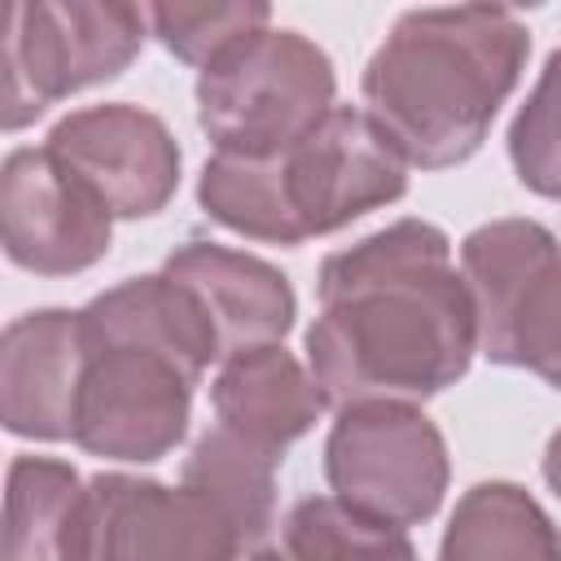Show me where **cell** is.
I'll return each instance as SVG.
<instances>
[{"instance_id":"1","label":"cell","mask_w":561,"mask_h":561,"mask_svg":"<svg viewBox=\"0 0 561 561\" xmlns=\"http://www.w3.org/2000/svg\"><path fill=\"white\" fill-rule=\"evenodd\" d=\"M320 316L302 346L329 408L425 403L456 386L478 351V320L451 241L430 219H394L316 272Z\"/></svg>"},{"instance_id":"20","label":"cell","mask_w":561,"mask_h":561,"mask_svg":"<svg viewBox=\"0 0 561 561\" xmlns=\"http://www.w3.org/2000/svg\"><path fill=\"white\" fill-rule=\"evenodd\" d=\"M149 35L184 66L206 70L237 39L267 31L272 9L259 0H215V4H145Z\"/></svg>"},{"instance_id":"10","label":"cell","mask_w":561,"mask_h":561,"mask_svg":"<svg viewBox=\"0 0 561 561\" xmlns=\"http://www.w3.org/2000/svg\"><path fill=\"white\" fill-rule=\"evenodd\" d=\"M110 206L44 145H22L0 167V241L13 267L75 276L110 254Z\"/></svg>"},{"instance_id":"5","label":"cell","mask_w":561,"mask_h":561,"mask_svg":"<svg viewBox=\"0 0 561 561\" xmlns=\"http://www.w3.org/2000/svg\"><path fill=\"white\" fill-rule=\"evenodd\" d=\"M478 351L561 390V241L539 219H491L460 241Z\"/></svg>"},{"instance_id":"19","label":"cell","mask_w":561,"mask_h":561,"mask_svg":"<svg viewBox=\"0 0 561 561\" xmlns=\"http://www.w3.org/2000/svg\"><path fill=\"white\" fill-rule=\"evenodd\" d=\"M280 548L289 561H416L403 526L337 495H302L280 522Z\"/></svg>"},{"instance_id":"22","label":"cell","mask_w":561,"mask_h":561,"mask_svg":"<svg viewBox=\"0 0 561 561\" xmlns=\"http://www.w3.org/2000/svg\"><path fill=\"white\" fill-rule=\"evenodd\" d=\"M543 482H548V491L561 500V430H552V438H548V447H543Z\"/></svg>"},{"instance_id":"6","label":"cell","mask_w":561,"mask_h":561,"mask_svg":"<svg viewBox=\"0 0 561 561\" xmlns=\"http://www.w3.org/2000/svg\"><path fill=\"white\" fill-rule=\"evenodd\" d=\"M149 13L105 0H31L4 26V131H22L48 105L118 79L145 48Z\"/></svg>"},{"instance_id":"12","label":"cell","mask_w":561,"mask_h":561,"mask_svg":"<svg viewBox=\"0 0 561 561\" xmlns=\"http://www.w3.org/2000/svg\"><path fill=\"white\" fill-rule=\"evenodd\" d=\"M92 337L83 311L39 307L4 324L0 337V421L13 438H75V408Z\"/></svg>"},{"instance_id":"16","label":"cell","mask_w":561,"mask_h":561,"mask_svg":"<svg viewBox=\"0 0 561 561\" xmlns=\"http://www.w3.org/2000/svg\"><path fill=\"white\" fill-rule=\"evenodd\" d=\"M88 482L70 460L13 456L4 478V561H83Z\"/></svg>"},{"instance_id":"7","label":"cell","mask_w":561,"mask_h":561,"mask_svg":"<svg viewBox=\"0 0 561 561\" xmlns=\"http://www.w3.org/2000/svg\"><path fill=\"white\" fill-rule=\"evenodd\" d=\"M324 482L381 522L421 526L443 508L451 482L447 438L416 403L342 408L324 438Z\"/></svg>"},{"instance_id":"2","label":"cell","mask_w":561,"mask_h":561,"mask_svg":"<svg viewBox=\"0 0 561 561\" xmlns=\"http://www.w3.org/2000/svg\"><path fill=\"white\" fill-rule=\"evenodd\" d=\"M530 26L504 4L408 9L373 48L359 101L408 167L469 162L522 83Z\"/></svg>"},{"instance_id":"8","label":"cell","mask_w":561,"mask_h":561,"mask_svg":"<svg viewBox=\"0 0 561 561\" xmlns=\"http://www.w3.org/2000/svg\"><path fill=\"white\" fill-rule=\"evenodd\" d=\"M193 386L197 381L175 359L149 346L92 337L70 443L101 460L153 465L184 443L193 416Z\"/></svg>"},{"instance_id":"11","label":"cell","mask_w":561,"mask_h":561,"mask_svg":"<svg viewBox=\"0 0 561 561\" xmlns=\"http://www.w3.org/2000/svg\"><path fill=\"white\" fill-rule=\"evenodd\" d=\"M44 149L66 162L114 219H153L180 188V145L171 127L131 101L61 114Z\"/></svg>"},{"instance_id":"4","label":"cell","mask_w":561,"mask_h":561,"mask_svg":"<svg viewBox=\"0 0 561 561\" xmlns=\"http://www.w3.org/2000/svg\"><path fill=\"white\" fill-rule=\"evenodd\" d=\"M197 127L215 153H280L333 114L337 70L329 53L289 26L237 39L197 70Z\"/></svg>"},{"instance_id":"14","label":"cell","mask_w":561,"mask_h":561,"mask_svg":"<svg viewBox=\"0 0 561 561\" xmlns=\"http://www.w3.org/2000/svg\"><path fill=\"white\" fill-rule=\"evenodd\" d=\"M210 408L224 430L285 460V451L316 430L329 403L311 368L298 364L280 342H272L237 351L219 364L210 381Z\"/></svg>"},{"instance_id":"21","label":"cell","mask_w":561,"mask_h":561,"mask_svg":"<svg viewBox=\"0 0 561 561\" xmlns=\"http://www.w3.org/2000/svg\"><path fill=\"white\" fill-rule=\"evenodd\" d=\"M508 162L522 188L561 202V48L548 53L535 88L508 123Z\"/></svg>"},{"instance_id":"18","label":"cell","mask_w":561,"mask_h":561,"mask_svg":"<svg viewBox=\"0 0 561 561\" xmlns=\"http://www.w3.org/2000/svg\"><path fill=\"white\" fill-rule=\"evenodd\" d=\"M276 469H280V456L237 438L215 421L193 438L180 482L202 491L237 526L245 548H259L263 535L276 526Z\"/></svg>"},{"instance_id":"13","label":"cell","mask_w":561,"mask_h":561,"mask_svg":"<svg viewBox=\"0 0 561 561\" xmlns=\"http://www.w3.org/2000/svg\"><path fill=\"white\" fill-rule=\"evenodd\" d=\"M162 272L202 302L224 359L250 346H272L294 329L298 294L289 276L259 254L188 237L167 254Z\"/></svg>"},{"instance_id":"3","label":"cell","mask_w":561,"mask_h":561,"mask_svg":"<svg viewBox=\"0 0 561 561\" xmlns=\"http://www.w3.org/2000/svg\"><path fill=\"white\" fill-rule=\"evenodd\" d=\"M408 193V162L355 105L333 114L280 153H210L197 175V206L228 232L263 245H302L342 232Z\"/></svg>"},{"instance_id":"9","label":"cell","mask_w":561,"mask_h":561,"mask_svg":"<svg viewBox=\"0 0 561 561\" xmlns=\"http://www.w3.org/2000/svg\"><path fill=\"white\" fill-rule=\"evenodd\" d=\"M245 539L193 486L140 473L88 478L83 561H237Z\"/></svg>"},{"instance_id":"15","label":"cell","mask_w":561,"mask_h":561,"mask_svg":"<svg viewBox=\"0 0 561 561\" xmlns=\"http://www.w3.org/2000/svg\"><path fill=\"white\" fill-rule=\"evenodd\" d=\"M83 311V324L96 342H127V346H149L167 359H175L193 381L224 359L219 337L202 302L171 280L167 272L149 276H127L114 289H101Z\"/></svg>"},{"instance_id":"17","label":"cell","mask_w":561,"mask_h":561,"mask_svg":"<svg viewBox=\"0 0 561 561\" xmlns=\"http://www.w3.org/2000/svg\"><path fill=\"white\" fill-rule=\"evenodd\" d=\"M438 561H561V526L517 482H473L443 530Z\"/></svg>"},{"instance_id":"23","label":"cell","mask_w":561,"mask_h":561,"mask_svg":"<svg viewBox=\"0 0 561 561\" xmlns=\"http://www.w3.org/2000/svg\"><path fill=\"white\" fill-rule=\"evenodd\" d=\"M245 561H289V557H285V548H254Z\"/></svg>"}]
</instances>
